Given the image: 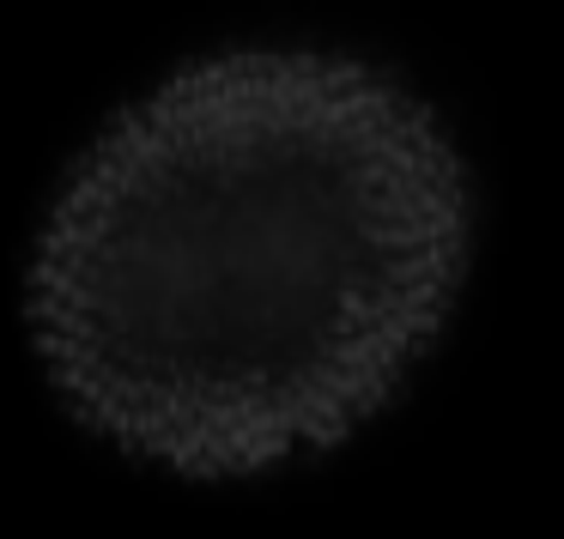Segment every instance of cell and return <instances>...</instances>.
Here are the masks:
<instances>
[{
  "mask_svg": "<svg viewBox=\"0 0 564 539\" xmlns=\"http://www.w3.org/2000/svg\"><path fill=\"white\" fill-rule=\"evenodd\" d=\"M449 176L382 91L188 86L67 195L43 358L91 425L183 466H256L382 400L449 292Z\"/></svg>",
  "mask_w": 564,
  "mask_h": 539,
  "instance_id": "cell-1",
  "label": "cell"
}]
</instances>
